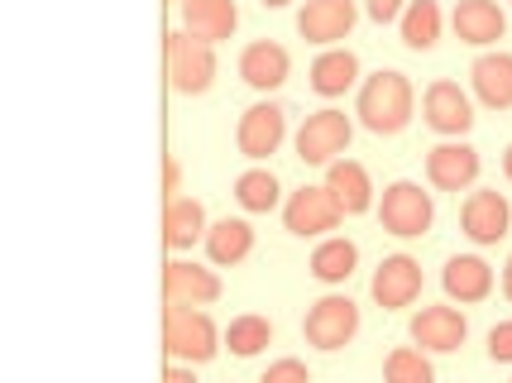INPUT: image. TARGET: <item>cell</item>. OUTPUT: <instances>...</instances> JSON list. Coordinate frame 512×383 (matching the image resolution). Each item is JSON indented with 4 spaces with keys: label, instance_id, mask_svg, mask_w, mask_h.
Masks as SVG:
<instances>
[{
    "label": "cell",
    "instance_id": "obj_32",
    "mask_svg": "<svg viewBox=\"0 0 512 383\" xmlns=\"http://www.w3.org/2000/svg\"><path fill=\"white\" fill-rule=\"evenodd\" d=\"M402 10H407V0H369V20H374V24L402 20Z\"/></svg>",
    "mask_w": 512,
    "mask_h": 383
},
{
    "label": "cell",
    "instance_id": "obj_34",
    "mask_svg": "<svg viewBox=\"0 0 512 383\" xmlns=\"http://www.w3.org/2000/svg\"><path fill=\"white\" fill-rule=\"evenodd\" d=\"M163 383H197V379H192V369H187V364H173V369L163 374Z\"/></svg>",
    "mask_w": 512,
    "mask_h": 383
},
{
    "label": "cell",
    "instance_id": "obj_2",
    "mask_svg": "<svg viewBox=\"0 0 512 383\" xmlns=\"http://www.w3.org/2000/svg\"><path fill=\"white\" fill-rule=\"evenodd\" d=\"M163 350L182 364H206L221 350V331L197 307H168L163 312Z\"/></svg>",
    "mask_w": 512,
    "mask_h": 383
},
{
    "label": "cell",
    "instance_id": "obj_29",
    "mask_svg": "<svg viewBox=\"0 0 512 383\" xmlns=\"http://www.w3.org/2000/svg\"><path fill=\"white\" fill-rule=\"evenodd\" d=\"M383 383H436V369L426 360V350H412L402 345L383 360Z\"/></svg>",
    "mask_w": 512,
    "mask_h": 383
},
{
    "label": "cell",
    "instance_id": "obj_10",
    "mask_svg": "<svg viewBox=\"0 0 512 383\" xmlns=\"http://www.w3.org/2000/svg\"><path fill=\"white\" fill-rule=\"evenodd\" d=\"M355 20H359L355 0H307L302 15H297V34L307 44H340L355 29Z\"/></svg>",
    "mask_w": 512,
    "mask_h": 383
},
{
    "label": "cell",
    "instance_id": "obj_13",
    "mask_svg": "<svg viewBox=\"0 0 512 383\" xmlns=\"http://www.w3.org/2000/svg\"><path fill=\"white\" fill-rule=\"evenodd\" d=\"M422 115L436 135H450V139H460L474 125V106H469V96L455 82H431L422 96Z\"/></svg>",
    "mask_w": 512,
    "mask_h": 383
},
{
    "label": "cell",
    "instance_id": "obj_12",
    "mask_svg": "<svg viewBox=\"0 0 512 383\" xmlns=\"http://www.w3.org/2000/svg\"><path fill=\"white\" fill-rule=\"evenodd\" d=\"M474 178H479V154L469 144H460V139L436 144L426 154V182L436 192H465V187H474Z\"/></svg>",
    "mask_w": 512,
    "mask_h": 383
},
{
    "label": "cell",
    "instance_id": "obj_17",
    "mask_svg": "<svg viewBox=\"0 0 512 383\" xmlns=\"http://www.w3.org/2000/svg\"><path fill=\"white\" fill-rule=\"evenodd\" d=\"M450 24H455V39L460 44H498L503 39V29H508V15L493 5V0H460L455 5V15H450Z\"/></svg>",
    "mask_w": 512,
    "mask_h": 383
},
{
    "label": "cell",
    "instance_id": "obj_35",
    "mask_svg": "<svg viewBox=\"0 0 512 383\" xmlns=\"http://www.w3.org/2000/svg\"><path fill=\"white\" fill-rule=\"evenodd\" d=\"M503 293H508V302H512V259H508V269H503Z\"/></svg>",
    "mask_w": 512,
    "mask_h": 383
},
{
    "label": "cell",
    "instance_id": "obj_20",
    "mask_svg": "<svg viewBox=\"0 0 512 383\" xmlns=\"http://www.w3.org/2000/svg\"><path fill=\"white\" fill-rule=\"evenodd\" d=\"M326 192L335 197V206H340L345 216H359V211L374 206L369 173H364V163H355V158H335L331 168H326Z\"/></svg>",
    "mask_w": 512,
    "mask_h": 383
},
{
    "label": "cell",
    "instance_id": "obj_19",
    "mask_svg": "<svg viewBox=\"0 0 512 383\" xmlns=\"http://www.w3.org/2000/svg\"><path fill=\"white\" fill-rule=\"evenodd\" d=\"M235 24H240V10H235V0H182V29L187 34H197L206 44H221L235 34Z\"/></svg>",
    "mask_w": 512,
    "mask_h": 383
},
{
    "label": "cell",
    "instance_id": "obj_6",
    "mask_svg": "<svg viewBox=\"0 0 512 383\" xmlns=\"http://www.w3.org/2000/svg\"><path fill=\"white\" fill-rule=\"evenodd\" d=\"M355 331H359V307L340 293L321 297L312 312H307V321H302V336L316 350H345L355 340Z\"/></svg>",
    "mask_w": 512,
    "mask_h": 383
},
{
    "label": "cell",
    "instance_id": "obj_26",
    "mask_svg": "<svg viewBox=\"0 0 512 383\" xmlns=\"http://www.w3.org/2000/svg\"><path fill=\"white\" fill-rule=\"evenodd\" d=\"M355 264H359V249H355V240H321L316 245V254H312V278H321V283H345L350 273H355Z\"/></svg>",
    "mask_w": 512,
    "mask_h": 383
},
{
    "label": "cell",
    "instance_id": "obj_3",
    "mask_svg": "<svg viewBox=\"0 0 512 383\" xmlns=\"http://www.w3.org/2000/svg\"><path fill=\"white\" fill-rule=\"evenodd\" d=\"M163 48H168V82H173V91H182V96H201V91L216 82V53H211L206 39L178 29V34H168V44Z\"/></svg>",
    "mask_w": 512,
    "mask_h": 383
},
{
    "label": "cell",
    "instance_id": "obj_14",
    "mask_svg": "<svg viewBox=\"0 0 512 383\" xmlns=\"http://www.w3.org/2000/svg\"><path fill=\"white\" fill-rule=\"evenodd\" d=\"M469 336V321L455 307H422V312L412 316V340L422 345L426 355H450V350H460Z\"/></svg>",
    "mask_w": 512,
    "mask_h": 383
},
{
    "label": "cell",
    "instance_id": "obj_22",
    "mask_svg": "<svg viewBox=\"0 0 512 383\" xmlns=\"http://www.w3.org/2000/svg\"><path fill=\"white\" fill-rule=\"evenodd\" d=\"M163 240L168 249H192L197 240H206V206L197 197H173L163 211Z\"/></svg>",
    "mask_w": 512,
    "mask_h": 383
},
{
    "label": "cell",
    "instance_id": "obj_7",
    "mask_svg": "<svg viewBox=\"0 0 512 383\" xmlns=\"http://www.w3.org/2000/svg\"><path fill=\"white\" fill-rule=\"evenodd\" d=\"M369 293H374V302H379L383 312L412 307L422 297V264L412 254H388L379 264V273H374V283H369Z\"/></svg>",
    "mask_w": 512,
    "mask_h": 383
},
{
    "label": "cell",
    "instance_id": "obj_24",
    "mask_svg": "<svg viewBox=\"0 0 512 383\" xmlns=\"http://www.w3.org/2000/svg\"><path fill=\"white\" fill-rule=\"evenodd\" d=\"M249 249H254V230L245 221H216V226L206 230V254H211V264H221V269H235V264H245Z\"/></svg>",
    "mask_w": 512,
    "mask_h": 383
},
{
    "label": "cell",
    "instance_id": "obj_37",
    "mask_svg": "<svg viewBox=\"0 0 512 383\" xmlns=\"http://www.w3.org/2000/svg\"><path fill=\"white\" fill-rule=\"evenodd\" d=\"M268 10H283V5H292V0H264Z\"/></svg>",
    "mask_w": 512,
    "mask_h": 383
},
{
    "label": "cell",
    "instance_id": "obj_4",
    "mask_svg": "<svg viewBox=\"0 0 512 383\" xmlns=\"http://www.w3.org/2000/svg\"><path fill=\"white\" fill-rule=\"evenodd\" d=\"M379 221L388 235H398V240H417V235H426L431 230V221H436V206H431V192H422L417 182H393L388 192H383L379 202Z\"/></svg>",
    "mask_w": 512,
    "mask_h": 383
},
{
    "label": "cell",
    "instance_id": "obj_18",
    "mask_svg": "<svg viewBox=\"0 0 512 383\" xmlns=\"http://www.w3.org/2000/svg\"><path fill=\"white\" fill-rule=\"evenodd\" d=\"M292 72V58L283 44H273V39H259V44H249L240 53V77H245L254 91H273L283 87Z\"/></svg>",
    "mask_w": 512,
    "mask_h": 383
},
{
    "label": "cell",
    "instance_id": "obj_33",
    "mask_svg": "<svg viewBox=\"0 0 512 383\" xmlns=\"http://www.w3.org/2000/svg\"><path fill=\"white\" fill-rule=\"evenodd\" d=\"M163 187H168V202H173V192L182 187V168H178V158H163Z\"/></svg>",
    "mask_w": 512,
    "mask_h": 383
},
{
    "label": "cell",
    "instance_id": "obj_36",
    "mask_svg": "<svg viewBox=\"0 0 512 383\" xmlns=\"http://www.w3.org/2000/svg\"><path fill=\"white\" fill-rule=\"evenodd\" d=\"M503 178L512 182V144H508V154H503Z\"/></svg>",
    "mask_w": 512,
    "mask_h": 383
},
{
    "label": "cell",
    "instance_id": "obj_25",
    "mask_svg": "<svg viewBox=\"0 0 512 383\" xmlns=\"http://www.w3.org/2000/svg\"><path fill=\"white\" fill-rule=\"evenodd\" d=\"M436 39H441V5L436 0H407V10H402V44L412 53H426V48H436Z\"/></svg>",
    "mask_w": 512,
    "mask_h": 383
},
{
    "label": "cell",
    "instance_id": "obj_21",
    "mask_svg": "<svg viewBox=\"0 0 512 383\" xmlns=\"http://www.w3.org/2000/svg\"><path fill=\"white\" fill-rule=\"evenodd\" d=\"M474 96L489 106V111H512V53H484L474 68Z\"/></svg>",
    "mask_w": 512,
    "mask_h": 383
},
{
    "label": "cell",
    "instance_id": "obj_16",
    "mask_svg": "<svg viewBox=\"0 0 512 383\" xmlns=\"http://www.w3.org/2000/svg\"><path fill=\"white\" fill-rule=\"evenodd\" d=\"M441 288H446L450 302H460V307H474V302H484L493 293V269L479 259V254H455L441 273Z\"/></svg>",
    "mask_w": 512,
    "mask_h": 383
},
{
    "label": "cell",
    "instance_id": "obj_5",
    "mask_svg": "<svg viewBox=\"0 0 512 383\" xmlns=\"http://www.w3.org/2000/svg\"><path fill=\"white\" fill-rule=\"evenodd\" d=\"M350 135H355V125L345 111H316L297 130V158L312 163V168H331L335 158L350 149Z\"/></svg>",
    "mask_w": 512,
    "mask_h": 383
},
{
    "label": "cell",
    "instance_id": "obj_27",
    "mask_svg": "<svg viewBox=\"0 0 512 383\" xmlns=\"http://www.w3.org/2000/svg\"><path fill=\"white\" fill-rule=\"evenodd\" d=\"M268 340H273V326H268V316H235L230 326H225V345H230V355H240V360H249V355H259V350H268Z\"/></svg>",
    "mask_w": 512,
    "mask_h": 383
},
{
    "label": "cell",
    "instance_id": "obj_1",
    "mask_svg": "<svg viewBox=\"0 0 512 383\" xmlns=\"http://www.w3.org/2000/svg\"><path fill=\"white\" fill-rule=\"evenodd\" d=\"M359 125L374 130V135H398L412 120V82L402 72H374L364 87H359Z\"/></svg>",
    "mask_w": 512,
    "mask_h": 383
},
{
    "label": "cell",
    "instance_id": "obj_15",
    "mask_svg": "<svg viewBox=\"0 0 512 383\" xmlns=\"http://www.w3.org/2000/svg\"><path fill=\"white\" fill-rule=\"evenodd\" d=\"M163 297H168V307H206L221 297V278L211 269L173 259V264H163Z\"/></svg>",
    "mask_w": 512,
    "mask_h": 383
},
{
    "label": "cell",
    "instance_id": "obj_8",
    "mask_svg": "<svg viewBox=\"0 0 512 383\" xmlns=\"http://www.w3.org/2000/svg\"><path fill=\"white\" fill-rule=\"evenodd\" d=\"M460 226L474 245H498L512 226V206L503 192H493V187H479V192H469L465 197V211H460Z\"/></svg>",
    "mask_w": 512,
    "mask_h": 383
},
{
    "label": "cell",
    "instance_id": "obj_23",
    "mask_svg": "<svg viewBox=\"0 0 512 383\" xmlns=\"http://www.w3.org/2000/svg\"><path fill=\"white\" fill-rule=\"evenodd\" d=\"M359 82V58L350 48H331L312 63V91L316 96H345Z\"/></svg>",
    "mask_w": 512,
    "mask_h": 383
},
{
    "label": "cell",
    "instance_id": "obj_30",
    "mask_svg": "<svg viewBox=\"0 0 512 383\" xmlns=\"http://www.w3.org/2000/svg\"><path fill=\"white\" fill-rule=\"evenodd\" d=\"M259 383H312V374H307V364L302 360H273Z\"/></svg>",
    "mask_w": 512,
    "mask_h": 383
},
{
    "label": "cell",
    "instance_id": "obj_28",
    "mask_svg": "<svg viewBox=\"0 0 512 383\" xmlns=\"http://www.w3.org/2000/svg\"><path fill=\"white\" fill-rule=\"evenodd\" d=\"M235 202L245 206V211H273L278 206V178L273 173H264V168H249V173H240L235 178Z\"/></svg>",
    "mask_w": 512,
    "mask_h": 383
},
{
    "label": "cell",
    "instance_id": "obj_11",
    "mask_svg": "<svg viewBox=\"0 0 512 383\" xmlns=\"http://www.w3.org/2000/svg\"><path fill=\"white\" fill-rule=\"evenodd\" d=\"M340 206L326 187H302V192H292L288 206H283V226L292 235H326V230L340 226Z\"/></svg>",
    "mask_w": 512,
    "mask_h": 383
},
{
    "label": "cell",
    "instance_id": "obj_31",
    "mask_svg": "<svg viewBox=\"0 0 512 383\" xmlns=\"http://www.w3.org/2000/svg\"><path fill=\"white\" fill-rule=\"evenodd\" d=\"M489 360L493 364H512V321H498L489 331Z\"/></svg>",
    "mask_w": 512,
    "mask_h": 383
},
{
    "label": "cell",
    "instance_id": "obj_9",
    "mask_svg": "<svg viewBox=\"0 0 512 383\" xmlns=\"http://www.w3.org/2000/svg\"><path fill=\"white\" fill-rule=\"evenodd\" d=\"M283 139H288V115H283V106L259 101V106H249V111L240 115L235 144H240V154H245V158L278 154V144H283Z\"/></svg>",
    "mask_w": 512,
    "mask_h": 383
}]
</instances>
